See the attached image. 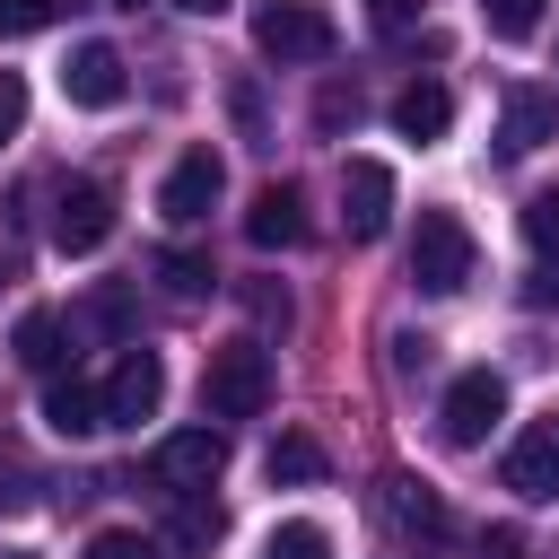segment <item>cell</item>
<instances>
[{"instance_id":"16","label":"cell","mask_w":559,"mask_h":559,"mask_svg":"<svg viewBox=\"0 0 559 559\" xmlns=\"http://www.w3.org/2000/svg\"><path fill=\"white\" fill-rule=\"evenodd\" d=\"M44 428H52V437H96V428H105V402H96V384H79V376H52V384H44Z\"/></svg>"},{"instance_id":"35","label":"cell","mask_w":559,"mask_h":559,"mask_svg":"<svg viewBox=\"0 0 559 559\" xmlns=\"http://www.w3.org/2000/svg\"><path fill=\"white\" fill-rule=\"evenodd\" d=\"M0 280H9V262H0Z\"/></svg>"},{"instance_id":"23","label":"cell","mask_w":559,"mask_h":559,"mask_svg":"<svg viewBox=\"0 0 559 559\" xmlns=\"http://www.w3.org/2000/svg\"><path fill=\"white\" fill-rule=\"evenodd\" d=\"M480 17H489L498 44H524V35L542 26V0H480Z\"/></svg>"},{"instance_id":"32","label":"cell","mask_w":559,"mask_h":559,"mask_svg":"<svg viewBox=\"0 0 559 559\" xmlns=\"http://www.w3.org/2000/svg\"><path fill=\"white\" fill-rule=\"evenodd\" d=\"M175 9H192V17H218V9H227V0H175Z\"/></svg>"},{"instance_id":"19","label":"cell","mask_w":559,"mask_h":559,"mask_svg":"<svg viewBox=\"0 0 559 559\" xmlns=\"http://www.w3.org/2000/svg\"><path fill=\"white\" fill-rule=\"evenodd\" d=\"M17 358H26L35 376H61V358H70V349H61V314H44V306H35V314L17 323Z\"/></svg>"},{"instance_id":"9","label":"cell","mask_w":559,"mask_h":559,"mask_svg":"<svg viewBox=\"0 0 559 559\" xmlns=\"http://www.w3.org/2000/svg\"><path fill=\"white\" fill-rule=\"evenodd\" d=\"M341 227H349L358 245H376V236L393 227V166H384V157H349V166H341Z\"/></svg>"},{"instance_id":"13","label":"cell","mask_w":559,"mask_h":559,"mask_svg":"<svg viewBox=\"0 0 559 559\" xmlns=\"http://www.w3.org/2000/svg\"><path fill=\"white\" fill-rule=\"evenodd\" d=\"M122 87H131V79H122V52H114V44H79V52L61 61V96H70V105H122Z\"/></svg>"},{"instance_id":"28","label":"cell","mask_w":559,"mask_h":559,"mask_svg":"<svg viewBox=\"0 0 559 559\" xmlns=\"http://www.w3.org/2000/svg\"><path fill=\"white\" fill-rule=\"evenodd\" d=\"M245 306H253V323H288V288H271V280H245Z\"/></svg>"},{"instance_id":"7","label":"cell","mask_w":559,"mask_h":559,"mask_svg":"<svg viewBox=\"0 0 559 559\" xmlns=\"http://www.w3.org/2000/svg\"><path fill=\"white\" fill-rule=\"evenodd\" d=\"M218 183H227L218 148H183V157L166 166V183H157V218H166V227H201L210 201H218Z\"/></svg>"},{"instance_id":"4","label":"cell","mask_w":559,"mask_h":559,"mask_svg":"<svg viewBox=\"0 0 559 559\" xmlns=\"http://www.w3.org/2000/svg\"><path fill=\"white\" fill-rule=\"evenodd\" d=\"M114 236V192L96 183V175H79V183H61L52 192V253H70V262H87L96 245Z\"/></svg>"},{"instance_id":"14","label":"cell","mask_w":559,"mask_h":559,"mask_svg":"<svg viewBox=\"0 0 559 559\" xmlns=\"http://www.w3.org/2000/svg\"><path fill=\"white\" fill-rule=\"evenodd\" d=\"M245 236H253L262 253L306 245V192H297V183H262V192H253V210H245Z\"/></svg>"},{"instance_id":"15","label":"cell","mask_w":559,"mask_h":559,"mask_svg":"<svg viewBox=\"0 0 559 559\" xmlns=\"http://www.w3.org/2000/svg\"><path fill=\"white\" fill-rule=\"evenodd\" d=\"M445 122H454V96H445L437 79H411V87L393 96V131H402V140L428 148V140H445Z\"/></svg>"},{"instance_id":"5","label":"cell","mask_w":559,"mask_h":559,"mask_svg":"<svg viewBox=\"0 0 559 559\" xmlns=\"http://www.w3.org/2000/svg\"><path fill=\"white\" fill-rule=\"evenodd\" d=\"M96 402H105V428H140V419H157V402H166V358H157V349H122L114 376L96 384Z\"/></svg>"},{"instance_id":"31","label":"cell","mask_w":559,"mask_h":559,"mask_svg":"<svg viewBox=\"0 0 559 559\" xmlns=\"http://www.w3.org/2000/svg\"><path fill=\"white\" fill-rule=\"evenodd\" d=\"M227 105H236V122H245V140H262V96H253V87H236Z\"/></svg>"},{"instance_id":"29","label":"cell","mask_w":559,"mask_h":559,"mask_svg":"<svg viewBox=\"0 0 559 559\" xmlns=\"http://www.w3.org/2000/svg\"><path fill=\"white\" fill-rule=\"evenodd\" d=\"M349 114H358V96H349V87H323V105H314V122H323V131H341Z\"/></svg>"},{"instance_id":"3","label":"cell","mask_w":559,"mask_h":559,"mask_svg":"<svg viewBox=\"0 0 559 559\" xmlns=\"http://www.w3.org/2000/svg\"><path fill=\"white\" fill-rule=\"evenodd\" d=\"M253 52L280 61V70L323 61L332 52V9H314V0H262L253 9Z\"/></svg>"},{"instance_id":"11","label":"cell","mask_w":559,"mask_h":559,"mask_svg":"<svg viewBox=\"0 0 559 559\" xmlns=\"http://www.w3.org/2000/svg\"><path fill=\"white\" fill-rule=\"evenodd\" d=\"M507 489H515V498H559V411H542V419L507 445Z\"/></svg>"},{"instance_id":"18","label":"cell","mask_w":559,"mask_h":559,"mask_svg":"<svg viewBox=\"0 0 559 559\" xmlns=\"http://www.w3.org/2000/svg\"><path fill=\"white\" fill-rule=\"evenodd\" d=\"M271 480H288V489H306V480H323V445L306 437V428H288V437H271Z\"/></svg>"},{"instance_id":"21","label":"cell","mask_w":559,"mask_h":559,"mask_svg":"<svg viewBox=\"0 0 559 559\" xmlns=\"http://www.w3.org/2000/svg\"><path fill=\"white\" fill-rule=\"evenodd\" d=\"M157 280H166V297H210L218 288V271H210V253H157Z\"/></svg>"},{"instance_id":"25","label":"cell","mask_w":559,"mask_h":559,"mask_svg":"<svg viewBox=\"0 0 559 559\" xmlns=\"http://www.w3.org/2000/svg\"><path fill=\"white\" fill-rule=\"evenodd\" d=\"M175 498H183V507H175V542H183V550H201V542H218V507H201L192 489H175Z\"/></svg>"},{"instance_id":"8","label":"cell","mask_w":559,"mask_h":559,"mask_svg":"<svg viewBox=\"0 0 559 559\" xmlns=\"http://www.w3.org/2000/svg\"><path fill=\"white\" fill-rule=\"evenodd\" d=\"M227 472V437L218 428H175V437H157V454H148V480L157 489H210Z\"/></svg>"},{"instance_id":"10","label":"cell","mask_w":559,"mask_h":559,"mask_svg":"<svg viewBox=\"0 0 559 559\" xmlns=\"http://www.w3.org/2000/svg\"><path fill=\"white\" fill-rule=\"evenodd\" d=\"M542 140H559V96L533 87V79H515L498 96V157H533Z\"/></svg>"},{"instance_id":"17","label":"cell","mask_w":559,"mask_h":559,"mask_svg":"<svg viewBox=\"0 0 559 559\" xmlns=\"http://www.w3.org/2000/svg\"><path fill=\"white\" fill-rule=\"evenodd\" d=\"M61 332H70V349H79V341H122V332H131V288H96V297H79V306L61 314Z\"/></svg>"},{"instance_id":"22","label":"cell","mask_w":559,"mask_h":559,"mask_svg":"<svg viewBox=\"0 0 559 559\" xmlns=\"http://www.w3.org/2000/svg\"><path fill=\"white\" fill-rule=\"evenodd\" d=\"M524 245H533L542 262H559V183H542V192L524 201Z\"/></svg>"},{"instance_id":"6","label":"cell","mask_w":559,"mask_h":559,"mask_svg":"<svg viewBox=\"0 0 559 559\" xmlns=\"http://www.w3.org/2000/svg\"><path fill=\"white\" fill-rule=\"evenodd\" d=\"M498 419H507V376H498V367H463V376L445 384V411H437L445 445H480Z\"/></svg>"},{"instance_id":"12","label":"cell","mask_w":559,"mask_h":559,"mask_svg":"<svg viewBox=\"0 0 559 559\" xmlns=\"http://www.w3.org/2000/svg\"><path fill=\"white\" fill-rule=\"evenodd\" d=\"M384 515H393V533H402V542H445V533H454L445 498H437L428 480H411V472H393V480H384Z\"/></svg>"},{"instance_id":"34","label":"cell","mask_w":559,"mask_h":559,"mask_svg":"<svg viewBox=\"0 0 559 559\" xmlns=\"http://www.w3.org/2000/svg\"><path fill=\"white\" fill-rule=\"evenodd\" d=\"M114 9H148V0H114Z\"/></svg>"},{"instance_id":"26","label":"cell","mask_w":559,"mask_h":559,"mask_svg":"<svg viewBox=\"0 0 559 559\" xmlns=\"http://www.w3.org/2000/svg\"><path fill=\"white\" fill-rule=\"evenodd\" d=\"M87 559H157V542H148V533H122V524H105V533L87 542Z\"/></svg>"},{"instance_id":"33","label":"cell","mask_w":559,"mask_h":559,"mask_svg":"<svg viewBox=\"0 0 559 559\" xmlns=\"http://www.w3.org/2000/svg\"><path fill=\"white\" fill-rule=\"evenodd\" d=\"M0 559H35V550H0Z\"/></svg>"},{"instance_id":"24","label":"cell","mask_w":559,"mask_h":559,"mask_svg":"<svg viewBox=\"0 0 559 559\" xmlns=\"http://www.w3.org/2000/svg\"><path fill=\"white\" fill-rule=\"evenodd\" d=\"M79 0H0V35H35V26H61Z\"/></svg>"},{"instance_id":"27","label":"cell","mask_w":559,"mask_h":559,"mask_svg":"<svg viewBox=\"0 0 559 559\" xmlns=\"http://www.w3.org/2000/svg\"><path fill=\"white\" fill-rule=\"evenodd\" d=\"M17 122H26V79H17V70H0V148L17 140Z\"/></svg>"},{"instance_id":"1","label":"cell","mask_w":559,"mask_h":559,"mask_svg":"<svg viewBox=\"0 0 559 559\" xmlns=\"http://www.w3.org/2000/svg\"><path fill=\"white\" fill-rule=\"evenodd\" d=\"M472 262H480L472 227L454 210H419V227H411V288L419 297H454V288H472Z\"/></svg>"},{"instance_id":"30","label":"cell","mask_w":559,"mask_h":559,"mask_svg":"<svg viewBox=\"0 0 559 559\" xmlns=\"http://www.w3.org/2000/svg\"><path fill=\"white\" fill-rule=\"evenodd\" d=\"M367 9H376V26H384V35H402V26L419 17V0H367Z\"/></svg>"},{"instance_id":"20","label":"cell","mask_w":559,"mask_h":559,"mask_svg":"<svg viewBox=\"0 0 559 559\" xmlns=\"http://www.w3.org/2000/svg\"><path fill=\"white\" fill-rule=\"evenodd\" d=\"M262 559H332V533L314 515H288V524L262 533Z\"/></svg>"},{"instance_id":"2","label":"cell","mask_w":559,"mask_h":559,"mask_svg":"<svg viewBox=\"0 0 559 559\" xmlns=\"http://www.w3.org/2000/svg\"><path fill=\"white\" fill-rule=\"evenodd\" d=\"M201 402H210V419H253L271 402V349L262 341H218L210 367H201Z\"/></svg>"}]
</instances>
